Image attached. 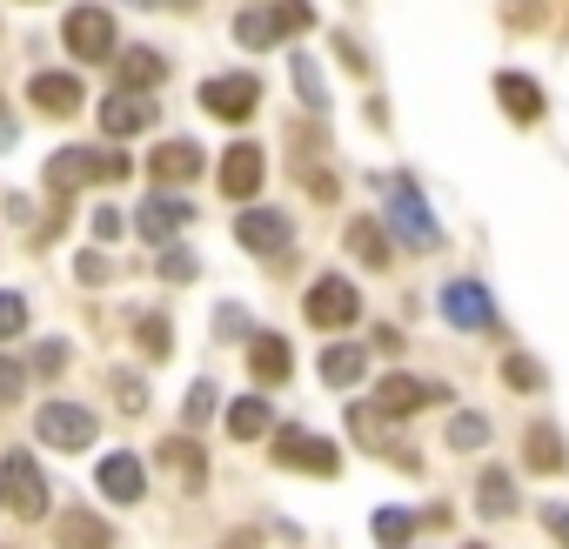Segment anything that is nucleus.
Segmentation results:
<instances>
[{
    "label": "nucleus",
    "instance_id": "obj_51",
    "mask_svg": "<svg viewBox=\"0 0 569 549\" xmlns=\"http://www.w3.org/2000/svg\"><path fill=\"white\" fill-rule=\"evenodd\" d=\"M469 549H482V542H469Z\"/></svg>",
    "mask_w": 569,
    "mask_h": 549
},
{
    "label": "nucleus",
    "instance_id": "obj_2",
    "mask_svg": "<svg viewBox=\"0 0 569 549\" xmlns=\"http://www.w3.org/2000/svg\"><path fill=\"white\" fill-rule=\"evenodd\" d=\"M382 214H389V228H396L409 248H422V254L442 241V228H436V214H429V201H422V188H416L409 174H389V208H382Z\"/></svg>",
    "mask_w": 569,
    "mask_h": 549
},
{
    "label": "nucleus",
    "instance_id": "obj_8",
    "mask_svg": "<svg viewBox=\"0 0 569 549\" xmlns=\"http://www.w3.org/2000/svg\"><path fill=\"white\" fill-rule=\"evenodd\" d=\"M61 41H68L74 61H108V54H114V21H108L101 8H74V14L61 21Z\"/></svg>",
    "mask_w": 569,
    "mask_h": 549
},
{
    "label": "nucleus",
    "instance_id": "obj_25",
    "mask_svg": "<svg viewBox=\"0 0 569 549\" xmlns=\"http://www.w3.org/2000/svg\"><path fill=\"white\" fill-rule=\"evenodd\" d=\"M161 81H168V61L161 54H148V48H128L121 54V88L141 94V88H161Z\"/></svg>",
    "mask_w": 569,
    "mask_h": 549
},
{
    "label": "nucleus",
    "instance_id": "obj_48",
    "mask_svg": "<svg viewBox=\"0 0 569 549\" xmlns=\"http://www.w3.org/2000/svg\"><path fill=\"white\" fill-rule=\"evenodd\" d=\"M14 141V128H8V108H0V148H8Z\"/></svg>",
    "mask_w": 569,
    "mask_h": 549
},
{
    "label": "nucleus",
    "instance_id": "obj_28",
    "mask_svg": "<svg viewBox=\"0 0 569 549\" xmlns=\"http://www.w3.org/2000/svg\"><path fill=\"white\" fill-rule=\"evenodd\" d=\"M522 456H529V469H542V476H549V469H562V436H556L549 422H536V429L522 436Z\"/></svg>",
    "mask_w": 569,
    "mask_h": 549
},
{
    "label": "nucleus",
    "instance_id": "obj_35",
    "mask_svg": "<svg viewBox=\"0 0 569 549\" xmlns=\"http://www.w3.org/2000/svg\"><path fill=\"white\" fill-rule=\"evenodd\" d=\"M502 382H509V389H522V396H529V389H542V369H536V362H529V356H509V362H502Z\"/></svg>",
    "mask_w": 569,
    "mask_h": 549
},
{
    "label": "nucleus",
    "instance_id": "obj_11",
    "mask_svg": "<svg viewBox=\"0 0 569 549\" xmlns=\"http://www.w3.org/2000/svg\"><path fill=\"white\" fill-rule=\"evenodd\" d=\"M261 174H268V161H261L254 141H234V148L221 154V194H228V201H254Z\"/></svg>",
    "mask_w": 569,
    "mask_h": 549
},
{
    "label": "nucleus",
    "instance_id": "obj_27",
    "mask_svg": "<svg viewBox=\"0 0 569 549\" xmlns=\"http://www.w3.org/2000/svg\"><path fill=\"white\" fill-rule=\"evenodd\" d=\"M349 248H356L369 268H389V228H382V221H369V214L349 221Z\"/></svg>",
    "mask_w": 569,
    "mask_h": 549
},
{
    "label": "nucleus",
    "instance_id": "obj_34",
    "mask_svg": "<svg viewBox=\"0 0 569 549\" xmlns=\"http://www.w3.org/2000/svg\"><path fill=\"white\" fill-rule=\"evenodd\" d=\"M296 94H302L309 108H329V94H322V74H316V61H309V54H296Z\"/></svg>",
    "mask_w": 569,
    "mask_h": 549
},
{
    "label": "nucleus",
    "instance_id": "obj_5",
    "mask_svg": "<svg viewBox=\"0 0 569 549\" xmlns=\"http://www.w3.org/2000/svg\"><path fill=\"white\" fill-rule=\"evenodd\" d=\"M0 482H8V509H14L21 522L48 516V482H41V462H34L28 449H14L8 462H0Z\"/></svg>",
    "mask_w": 569,
    "mask_h": 549
},
{
    "label": "nucleus",
    "instance_id": "obj_20",
    "mask_svg": "<svg viewBox=\"0 0 569 549\" xmlns=\"http://www.w3.org/2000/svg\"><path fill=\"white\" fill-rule=\"evenodd\" d=\"M248 369H254V382H289L296 356H289L281 336H248Z\"/></svg>",
    "mask_w": 569,
    "mask_h": 549
},
{
    "label": "nucleus",
    "instance_id": "obj_7",
    "mask_svg": "<svg viewBox=\"0 0 569 549\" xmlns=\"http://www.w3.org/2000/svg\"><path fill=\"white\" fill-rule=\"evenodd\" d=\"M274 462L309 469V476H336V469H342V449H336L329 436H309V429H281V436H274Z\"/></svg>",
    "mask_w": 569,
    "mask_h": 549
},
{
    "label": "nucleus",
    "instance_id": "obj_42",
    "mask_svg": "<svg viewBox=\"0 0 569 549\" xmlns=\"http://www.w3.org/2000/svg\"><path fill=\"white\" fill-rule=\"evenodd\" d=\"M74 274H81V282H108L114 268H108V254H81V261H74Z\"/></svg>",
    "mask_w": 569,
    "mask_h": 549
},
{
    "label": "nucleus",
    "instance_id": "obj_37",
    "mask_svg": "<svg viewBox=\"0 0 569 549\" xmlns=\"http://www.w3.org/2000/svg\"><path fill=\"white\" fill-rule=\"evenodd\" d=\"M28 369H34V376H61V369H68V342H41Z\"/></svg>",
    "mask_w": 569,
    "mask_h": 549
},
{
    "label": "nucleus",
    "instance_id": "obj_14",
    "mask_svg": "<svg viewBox=\"0 0 569 549\" xmlns=\"http://www.w3.org/2000/svg\"><path fill=\"white\" fill-rule=\"evenodd\" d=\"M382 422H389L382 409H349V429H356V442H362L369 456H396L402 469H416V449H409V442H396Z\"/></svg>",
    "mask_w": 569,
    "mask_h": 549
},
{
    "label": "nucleus",
    "instance_id": "obj_49",
    "mask_svg": "<svg viewBox=\"0 0 569 549\" xmlns=\"http://www.w3.org/2000/svg\"><path fill=\"white\" fill-rule=\"evenodd\" d=\"M174 8H201V0H174Z\"/></svg>",
    "mask_w": 569,
    "mask_h": 549
},
{
    "label": "nucleus",
    "instance_id": "obj_30",
    "mask_svg": "<svg viewBox=\"0 0 569 549\" xmlns=\"http://www.w3.org/2000/svg\"><path fill=\"white\" fill-rule=\"evenodd\" d=\"M134 342H141V349L161 362V356L174 349V336H168V316H161V309H141V322H134Z\"/></svg>",
    "mask_w": 569,
    "mask_h": 549
},
{
    "label": "nucleus",
    "instance_id": "obj_3",
    "mask_svg": "<svg viewBox=\"0 0 569 549\" xmlns=\"http://www.w3.org/2000/svg\"><path fill=\"white\" fill-rule=\"evenodd\" d=\"M234 241L248 248V254H289V241H296V221L281 214V208H241L234 214Z\"/></svg>",
    "mask_w": 569,
    "mask_h": 549
},
{
    "label": "nucleus",
    "instance_id": "obj_40",
    "mask_svg": "<svg viewBox=\"0 0 569 549\" xmlns=\"http://www.w3.org/2000/svg\"><path fill=\"white\" fill-rule=\"evenodd\" d=\"M21 389H28V362L0 356V396H21Z\"/></svg>",
    "mask_w": 569,
    "mask_h": 549
},
{
    "label": "nucleus",
    "instance_id": "obj_43",
    "mask_svg": "<svg viewBox=\"0 0 569 549\" xmlns=\"http://www.w3.org/2000/svg\"><path fill=\"white\" fill-rule=\"evenodd\" d=\"M121 174H128V154H108L101 148V181H121Z\"/></svg>",
    "mask_w": 569,
    "mask_h": 549
},
{
    "label": "nucleus",
    "instance_id": "obj_1",
    "mask_svg": "<svg viewBox=\"0 0 569 549\" xmlns=\"http://www.w3.org/2000/svg\"><path fill=\"white\" fill-rule=\"evenodd\" d=\"M316 28V8L309 0H274V8H241L234 14V41L241 48H274L289 34H309Z\"/></svg>",
    "mask_w": 569,
    "mask_h": 549
},
{
    "label": "nucleus",
    "instance_id": "obj_41",
    "mask_svg": "<svg viewBox=\"0 0 569 549\" xmlns=\"http://www.w3.org/2000/svg\"><path fill=\"white\" fill-rule=\"evenodd\" d=\"M542 529L569 549V502H542Z\"/></svg>",
    "mask_w": 569,
    "mask_h": 549
},
{
    "label": "nucleus",
    "instance_id": "obj_17",
    "mask_svg": "<svg viewBox=\"0 0 569 549\" xmlns=\"http://www.w3.org/2000/svg\"><path fill=\"white\" fill-rule=\"evenodd\" d=\"M28 101H34L41 114L68 121V114L81 108V81H74V74H34V81H28Z\"/></svg>",
    "mask_w": 569,
    "mask_h": 549
},
{
    "label": "nucleus",
    "instance_id": "obj_21",
    "mask_svg": "<svg viewBox=\"0 0 569 549\" xmlns=\"http://www.w3.org/2000/svg\"><path fill=\"white\" fill-rule=\"evenodd\" d=\"M61 549H114V529L94 509H68L61 516Z\"/></svg>",
    "mask_w": 569,
    "mask_h": 549
},
{
    "label": "nucleus",
    "instance_id": "obj_19",
    "mask_svg": "<svg viewBox=\"0 0 569 549\" xmlns=\"http://www.w3.org/2000/svg\"><path fill=\"white\" fill-rule=\"evenodd\" d=\"M188 214H194V208H188L181 194H148V201H141V221H134V228H141V241H168V234H174V228H181Z\"/></svg>",
    "mask_w": 569,
    "mask_h": 549
},
{
    "label": "nucleus",
    "instance_id": "obj_10",
    "mask_svg": "<svg viewBox=\"0 0 569 549\" xmlns=\"http://www.w3.org/2000/svg\"><path fill=\"white\" fill-rule=\"evenodd\" d=\"M88 181H101V148H61V154H48V168H41V188L61 201V194H74V188H88Z\"/></svg>",
    "mask_w": 569,
    "mask_h": 549
},
{
    "label": "nucleus",
    "instance_id": "obj_23",
    "mask_svg": "<svg viewBox=\"0 0 569 549\" xmlns=\"http://www.w3.org/2000/svg\"><path fill=\"white\" fill-rule=\"evenodd\" d=\"M369 376V356L356 349V342H336V349H322V382L329 389H356Z\"/></svg>",
    "mask_w": 569,
    "mask_h": 549
},
{
    "label": "nucleus",
    "instance_id": "obj_22",
    "mask_svg": "<svg viewBox=\"0 0 569 549\" xmlns=\"http://www.w3.org/2000/svg\"><path fill=\"white\" fill-rule=\"evenodd\" d=\"M496 94H502L509 121H542V88L529 74H496Z\"/></svg>",
    "mask_w": 569,
    "mask_h": 549
},
{
    "label": "nucleus",
    "instance_id": "obj_47",
    "mask_svg": "<svg viewBox=\"0 0 569 549\" xmlns=\"http://www.w3.org/2000/svg\"><path fill=\"white\" fill-rule=\"evenodd\" d=\"M221 549H261V536H254V529H234V536H228Z\"/></svg>",
    "mask_w": 569,
    "mask_h": 549
},
{
    "label": "nucleus",
    "instance_id": "obj_45",
    "mask_svg": "<svg viewBox=\"0 0 569 549\" xmlns=\"http://www.w3.org/2000/svg\"><path fill=\"white\" fill-rule=\"evenodd\" d=\"M214 336H228V342H234V336H241V309H234V302H228V309H221V322H214Z\"/></svg>",
    "mask_w": 569,
    "mask_h": 549
},
{
    "label": "nucleus",
    "instance_id": "obj_26",
    "mask_svg": "<svg viewBox=\"0 0 569 549\" xmlns=\"http://www.w3.org/2000/svg\"><path fill=\"white\" fill-rule=\"evenodd\" d=\"M268 422H274V416H268V402H261V396H241V402H228V436H234V442H254V436H268Z\"/></svg>",
    "mask_w": 569,
    "mask_h": 549
},
{
    "label": "nucleus",
    "instance_id": "obj_44",
    "mask_svg": "<svg viewBox=\"0 0 569 549\" xmlns=\"http://www.w3.org/2000/svg\"><path fill=\"white\" fill-rule=\"evenodd\" d=\"M94 234H101V241H114V234H121V214H114V208H101V214H94Z\"/></svg>",
    "mask_w": 569,
    "mask_h": 549
},
{
    "label": "nucleus",
    "instance_id": "obj_16",
    "mask_svg": "<svg viewBox=\"0 0 569 549\" xmlns=\"http://www.w3.org/2000/svg\"><path fill=\"white\" fill-rule=\"evenodd\" d=\"M141 489H148L141 456H128V449L101 456V496H108V502H141Z\"/></svg>",
    "mask_w": 569,
    "mask_h": 549
},
{
    "label": "nucleus",
    "instance_id": "obj_31",
    "mask_svg": "<svg viewBox=\"0 0 569 549\" xmlns=\"http://www.w3.org/2000/svg\"><path fill=\"white\" fill-rule=\"evenodd\" d=\"M409 536H416V516L409 509H376V542L382 549H402Z\"/></svg>",
    "mask_w": 569,
    "mask_h": 549
},
{
    "label": "nucleus",
    "instance_id": "obj_12",
    "mask_svg": "<svg viewBox=\"0 0 569 549\" xmlns=\"http://www.w3.org/2000/svg\"><path fill=\"white\" fill-rule=\"evenodd\" d=\"M442 316H449L456 329H496V296H489L482 282H449V289H442Z\"/></svg>",
    "mask_w": 569,
    "mask_h": 549
},
{
    "label": "nucleus",
    "instance_id": "obj_9",
    "mask_svg": "<svg viewBox=\"0 0 569 549\" xmlns=\"http://www.w3.org/2000/svg\"><path fill=\"white\" fill-rule=\"evenodd\" d=\"M254 101H261V81H254V74H214V81L201 88V108H208L214 121H248Z\"/></svg>",
    "mask_w": 569,
    "mask_h": 549
},
{
    "label": "nucleus",
    "instance_id": "obj_38",
    "mask_svg": "<svg viewBox=\"0 0 569 549\" xmlns=\"http://www.w3.org/2000/svg\"><path fill=\"white\" fill-rule=\"evenodd\" d=\"M114 402H121L128 416H141V409H148V382H134V376H114Z\"/></svg>",
    "mask_w": 569,
    "mask_h": 549
},
{
    "label": "nucleus",
    "instance_id": "obj_46",
    "mask_svg": "<svg viewBox=\"0 0 569 549\" xmlns=\"http://www.w3.org/2000/svg\"><path fill=\"white\" fill-rule=\"evenodd\" d=\"M336 48H342V61H349V68H356V74H362V68H369V61H362V48H356V41H349V34H336Z\"/></svg>",
    "mask_w": 569,
    "mask_h": 549
},
{
    "label": "nucleus",
    "instance_id": "obj_24",
    "mask_svg": "<svg viewBox=\"0 0 569 549\" xmlns=\"http://www.w3.org/2000/svg\"><path fill=\"white\" fill-rule=\"evenodd\" d=\"M161 462H168V469H181V482H188V489H201V482H208V456H201V442H188V436H168V442H161Z\"/></svg>",
    "mask_w": 569,
    "mask_h": 549
},
{
    "label": "nucleus",
    "instance_id": "obj_15",
    "mask_svg": "<svg viewBox=\"0 0 569 549\" xmlns=\"http://www.w3.org/2000/svg\"><path fill=\"white\" fill-rule=\"evenodd\" d=\"M101 128L121 141V134H141V128H154V101H141L134 88H121V94H108L101 101Z\"/></svg>",
    "mask_w": 569,
    "mask_h": 549
},
{
    "label": "nucleus",
    "instance_id": "obj_4",
    "mask_svg": "<svg viewBox=\"0 0 569 549\" xmlns=\"http://www.w3.org/2000/svg\"><path fill=\"white\" fill-rule=\"evenodd\" d=\"M34 436H41L48 449H68V456H74V449H88V442L101 436V422H94L81 402H48V409L34 416Z\"/></svg>",
    "mask_w": 569,
    "mask_h": 549
},
{
    "label": "nucleus",
    "instance_id": "obj_39",
    "mask_svg": "<svg viewBox=\"0 0 569 549\" xmlns=\"http://www.w3.org/2000/svg\"><path fill=\"white\" fill-rule=\"evenodd\" d=\"M181 416H188V422H208V416H214V382H194L188 402H181Z\"/></svg>",
    "mask_w": 569,
    "mask_h": 549
},
{
    "label": "nucleus",
    "instance_id": "obj_36",
    "mask_svg": "<svg viewBox=\"0 0 569 549\" xmlns=\"http://www.w3.org/2000/svg\"><path fill=\"white\" fill-rule=\"evenodd\" d=\"M194 268H201V261H194L188 248H161V282H194Z\"/></svg>",
    "mask_w": 569,
    "mask_h": 549
},
{
    "label": "nucleus",
    "instance_id": "obj_50",
    "mask_svg": "<svg viewBox=\"0 0 569 549\" xmlns=\"http://www.w3.org/2000/svg\"><path fill=\"white\" fill-rule=\"evenodd\" d=\"M128 8H154V0H128Z\"/></svg>",
    "mask_w": 569,
    "mask_h": 549
},
{
    "label": "nucleus",
    "instance_id": "obj_18",
    "mask_svg": "<svg viewBox=\"0 0 569 549\" xmlns=\"http://www.w3.org/2000/svg\"><path fill=\"white\" fill-rule=\"evenodd\" d=\"M148 168H154V181H161V188L194 181V174H201V148H194V141H161V148L148 154Z\"/></svg>",
    "mask_w": 569,
    "mask_h": 549
},
{
    "label": "nucleus",
    "instance_id": "obj_6",
    "mask_svg": "<svg viewBox=\"0 0 569 549\" xmlns=\"http://www.w3.org/2000/svg\"><path fill=\"white\" fill-rule=\"evenodd\" d=\"M302 316L316 329H349L362 316V296H356V282H342V274H322V282L309 289V302H302Z\"/></svg>",
    "mask_w": 569,
    "mask_h": 549
},
{
    "label": "nucleus",
    "instance_id": "obj_29",
    "mask_svg": "<svg viewBox=\"0 0 569 549\" xmlns=\"http://www.w3.org/2000/svg\"><path fill=\"white\" fill-rule=\"evenodd\" d=\"M476 509H482V516H509V509H516V482H509L502 469H482V482H476Z\"/></svg>",
    "mask_w": 569,
    "mask_h": 549
},
{
    "label": "nucleus",
    "instance_id": "obj_32",
    "mask_svg": "<svg viewBox=\"0 0 569 549\" xmlns=\"http://www.w3.org/2000/svg\"><path fill=\"white\" fill-rule=\"evenodd\" d=\"M482 442H489V416L462 409V416L449 422V449H482Z\"/></svg>",
    "mask_w": 569,
    "mask_h": 549
},
{
    "label": "nucleus",
    "instance_id": "obj_33",
    "mask_svg": "<svg viewBox=\"0 0 569 549\" xmlns=\"http://www.w3.org/2000/svg\"><path fill=\"white\" fill-rule=\"evenodd\" d=\"M21 329H28V302L14 289H0V342H14Z\"/></svg>",
    "mask_w": 569,
    "mask_h": 549
},
{
    "label": "nucleus",
    "instance_id": "obj_13",
    "mask_svg": "<svg viewBox=\"0 0 569 549\" xmlns=\"http://www.w3.org/2000/svg\"><path fill=\"white\" fill-rule=\"evenodd\" d=\"M429 402H449V389L442 382H416V376H382V389H376V409L382 416H416Z\"/></svg>",
    "mask_w": 569,
    "mask_h": 549
}]
</instances>
